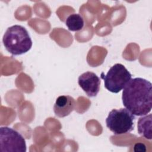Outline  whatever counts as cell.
Masks as SVG:
<instances>
[{
  "label": "cell",
  "mask_w": 152,
  "mask_h": 152,
  "mask_svg": "<svg viewBox=\"0 0 152 152\" xmlns=\"http://www.w3.org/2000/svg\"><path fill=\"white\" fill-rule=\"evenodd\" d=\"M124 107L135 116H144L151 110L152 85L142 78H131L122 91Z\"/></svg>",
  "instance_id": "obj_1"
},
{
  "label": "cell",
  "mask_w": 152,
  "mask_h": 152,
  "mask_svg": "<svg viewBox=\"0 0 152 152\" xmlns=\"http://www.w3.org/2000/svg\"><path fill=\"white\" fill-rule=\"evenodd\" d=\"M2 42L6 50L12 55L26 53L33 45L28 31L20 25L9 27L3 36Z\"/></svg>",
  "instance_id": "obj_2"
},
{
  "label": "cell",
  "mask_w": 152,
  "mask_h": 152,
  "mask_svg": "<svg viewBox=\"0 0 152 152\" xmlns=\"http://www.w3.org/2000/svg\"><path fill=\"white\" fill-rule=\"evenodd\" d=\"M135 118L126 108L112 110L106 119V126L115 135L131 132L134 128Z\"/></svg>",
  "instance_id": "obj_3"
},
{
  "label": "cell",
  "mask_w": 152,
  "mask_h": 152,
  "mask_svg": "<svg viewBox=\"0 0 152 152\" xmlns=\"http://www.w3.org/2000/svg\"><path fill=\"white\" fill-rule=\"evenodd\" d=\"M131 74L121 64H116L108 71L106 75L102 72L101 78L104 80V87L109 91L118 93L122 90L131 79Z\"/></svg>",
  "instance_id": "obj_4"
},
{
  "label": "cell",
  "mask_w": 152,
  "mask_h": 152,
  "mask_svg": "<svg viewBox=\"0 0 152 152\" xmlns=\"http://www.w3.org/2000/svg\"><path fill=\"white\" fill-rule=\"evenodd\" d=\"M1 151L26 152V143L24 137L16 130L8 127L0 128Z\"/></svg>",
  "instance_id": "obj_5"
},
{
  "label": "cell",
  "mask_w": 152,
  "mask_h": 152,
  "mask_svg": "<svg viewBox=\"0 0 152 152\" xmlns=\"http://www.w3.org/2000/svg\"><path fill=\"white\" fill-rule=\"evenodd\" d=\"M78 83L88 97H96L99 92L101 81L99 77L93 72L83 73L79 76Z\"/></svg>",
  "instance_id": "obj_6"
},
{
  "label": "cell",
  "mask_w": 152,
  "mask_h": 152,
  "mask_svg": "<svg viewBox=\"0 0 152 152\" xmlns=\"http://www.w3.org/2000/svg\"><path fill=\"white\" fill-rule=\"evenodd\" d=\"M76 102L70 96H59L54 104L53 111L56 116L64 118L68 116L75 109Z\"/></svg>",
  "instance_id": "obj_7"
},
{
  "label": "cell",
  "mask_w": 152,
  "mask_h": 152,
  "mask_svg": "<svg viewBox=\"0 0 152 152\" xmlns=\"http://www.w3.org/2000/svg\"><path fill=\"white\" fill-rule=\"evenodd\" d=\"M151 114L140 118L138 121V132L144 138L151 139Z\"/></svg>",
  "instance_id": "obj_8"
},
{
  "label": "cell",
  "mask_w": 152,
  "mask_h": 152,
  "mask_svg": "<svg viewBox=\"0 0 152 152\" xmlns=\"http://www.w3.org/2000/svg\"><path fill=\"white\" fill-rule=\"evenodd\" d=\"M65 24L69 31H78L84 27V19L79 14H72L66 18Z\"/></svg>",
  "instance_id": "obj_9"
}]
</instances>
